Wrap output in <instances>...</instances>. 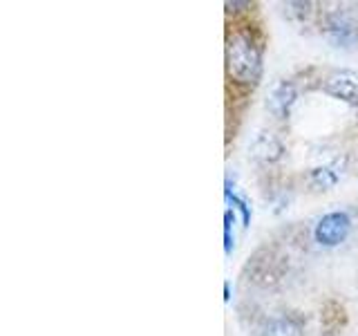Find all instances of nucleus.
Returning a JSON list of instances; mask_svg holds the SVG:
<instances>
[{
    "label": "nucleus",
    "instance_id": "20e7f679",
    "mask_svg": "<svg viewBox=\"0 0 358 336\" xmlns=\"http://www.w3.org/2000/svg\"><path fill=\"white\" fill-rule=\"evenodd\" d=\"M322 90L329 97L343 101V104L358 106V72L354 70H336L324 78Z\"/></svg>",
    "mask_w": 358,
    "mask_h": 336
},
{
    "label": "nucleus",
    "instance_id": "7ed1b4c3",
    "mask_svg": "<svg viewBox=\"0 0 358 336\" xmlns=\"http://www.w3.org/2000/svg\"><path fill=\"white\" fill-rule=\"evenodd\" d=\"M352 231V216L347 211H331L316 222L313 227V240L320 246H338L341 242L347 240V235Z\"/></svg>",
    "mask_w": 358,
    "mask_h": 336
},
{
    "label": "nucleus",
    "instance_id": "39448f33",
    "mask_svg": "<svg viewBox=\"0 0 358 336\" xmlns=\"http://www.w3.org/2000/svg\"><path fill=\"white\" fill-rule=\"evenodd\" d=\"M257 336H305V321L294 312H280L262 323Z\"/></svg>",
    "mask_w": 358,
    "mask_h": 336
},
{
    "label": "nucleus",
    "instance_id": "f257e3e1",
    "mask_svg": "<svg viewBox=\"0 0 358 336\" xmlns=\"http://www.w3.org/2000/svg\"><path fill=\"white\" fill-rule=\"evenodd\" d=\"M227 72L233 83L251 88L262 76V48L251 31H233L227 41Z\"/></svg>",
    "mask_w": 358,
    "mask_h": 336
},
{
    "label": "nucleus",
    "instance_id": "f03ea898",
    "mask_svg": "<svg viewBox=\"0 0 358 336\" xmlns=\"http://www.w3.org/2000/svg\"><path fill=\"white\" fill-rule=\"evenodd\" d=\"M320 29L329 45L338 50H350L358 43V14L347 7L324 11Z\"/></svg>",
    "mask_w": 358,
    "mask_h": 336
},
{
    "label": "nucleus",
    "instance_id": "423d86ee",
    "mask_svg": "<svg viewBox=\"0 0 358 336\" xmlns=\"http://www.w3.org/2000/svg\"><path fill=\"white\" fill-rule=\"evenodd\" d=\"M294 104H296V88H294V83H289V81L275 83L271 88V92H268V97H266V108L275 119H285L291 112V106H294Z\"/></svg>",
    "mask_w": 358,
    "mask_h": 336
},
{
    "label": "nucleus",
    "instance_id": "6e6552de",
    "mask_svg": "<svg viewBox=\"0 0 358 336\" xmlns=\"http://www.w3.org/2000/svg\"><path fill=\"white\" fill-rule=\"evenodd\" d=\"M341 175H343V164L341 162L324 164V166L316 168V171L311 173V184L316 188L327 190V188L336 186V182L341 179Z\"/></svg>",
    "mask_w": 358,
    "mask_h": 336
},
{
    "label": "nucleus",
    "instance_id": "1a4fd4ad",
    "mask_svg": "<svg viewBox=\"0 0 358 336\" xmlns=\"http://www.w3.org/2000/svg\"><path fill=\"white\" fill-rule=\"evenodd\" d=\"M285 7H289L287 9V16H298L300 20H305L311 14V11H313L311 9L313 7L311 3H287Z\"/></svg>",
    "mask_w": 358,
    "mask_h": 336
},
{
    "label": "nucleus",
    "instance_id": "0eeeda50",
    "mask_svg": "<svg viewBox=\"0 0 358 336\" xmlns=\"http://www.w3.org/2000/svg\"><path fill=\"white\" fill-rule=\"evenodd\" d=\"M280 155H282V146H280V141L273 137L271 132H268V134L264 132L253 141V157H257V160L275 162Z\"/></svg>",
    "mask_w": 358,
    "mask_h": 336
}]
</instances>
